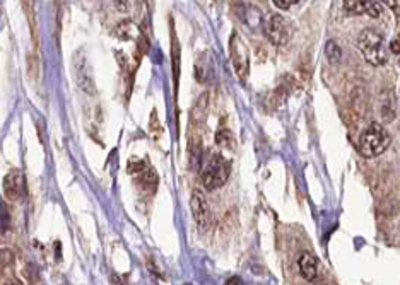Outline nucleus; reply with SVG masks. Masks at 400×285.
<instances>
[{"instance_id":"f3484780","label":"nucleus","mask_w":400,"mask_h":285,"mask_svg":"<svg viewBox=\"0 0 400 285\" xmlns=\"http://www.w3.org/2000/svg\"><path fill=\"white\" fill-rule=\"evenodd\" d=\"M380 2H383L390 9H397V0H380Z\"/></svg>"},{"instance_id":"7ed1b4c3","label":"nucleus","mask_w":400,"mask_h":285,"mask_svg":"<svg viewBox=\"0 0 400 285\" xmlns=\"http://www.w3.org/2000/svg\"><path fill=\"white\" fill-rule=\"evenodd\" d=\"M229 173H231V166L226 161L221 154H212L209 162L205 164L204 171H202L200 181L207 191H214L221 188L229 178Z\"/></svg>"},{"instance_id":"f03ea898","label":"nucleus","mask_w":400,"mask_h":285,"mask_svg":"<svg viewBox=\"0 0 400 285\" xmlns=\"http://www.w3.org/2000/svg\"><path fill=\"white\" fill-rule=\"evenodd\" d=\"M358 48L366 62L373 67H381L387 63V45H385V38L378 31L371 28L363 30L358 38Z\"/></svg>"},{"instance_id":"9b49d317","label":"nucleus","mask_w":400,"mask_h":285,"mask_svg":"<svg viewBox=\"0 0 400 285\" xmlns=\"http://www.w3.org/2000/svg\"><path fill=\"white\" fill-rule=\"evenodd\" d=\"M216 144H218L219 147H222V149H233L234 137H233L231 130L222 127L221 125L218 130V133H216Z\"/></svg>"},{"instance_id":"423d86ee","label":"nucleus","mask_w":400,"mask_h":285,"mask_svg":"<svg viewBox=\"0 0 400 285\" xmlns=\"http://www.w3.org/2000/svg\"><path fill=\"white\" fill-rule=\"evenodd\" d=\"M3 195H6L9 200L17 202L24 197L26 193V181H24V176L21 171H10L9 175L3 178L2 183Z\"/></svg>"},{"instance_id":"f257e3e1","label":"nucleus","mask_w":400,"mask_h":285,"mask_svg":"<svg viewBox=\"0 0 400 285\" xmlns=\"http://www.w3.org/2000/svg\"><path fill=\"white\" fill-rule=\"evenodd\" d=\"M390 142L392 139L387 130L383 128V125L371 124L359 137L358 150L366 159L378 157L390 147Z\"/></svg>"},{"instance_id":"0eeeda50","label":"nucleus","mask_w":400,"mask_h":285,"mask_svg":"<svg viewBox=\"0 0 400 285\" xmlns=\"http://www.w3.org/2000/svg\"><path fill=\"white\" fill-rule=\"evenodd\" d=\"M344 10L351 16L368 14L371 17H378L381 12L380 0H344Z\"/></svg>"},{"instance_id":"9d476101","label":"nucleus","mask_w":400,"mask_h":285,"mask_svg":"<svg viewBox=\"0 0 400 285\" xmlns=\"http://www.w3.org/2000/svg\"><path fill=\"white\" fill-rule=\"evenodd\" d=\"M298 270L305 280H313L318 272V263L312 253H301L298 258Z\"/></svg>"},{"instance_id":"4468645a","label":"nucleus","mask_w":400,"mask_h":285,"mask_svg":"<svg viewBox=\"0 0 400 285\" xmlns=\"http://www.w3.org/2000/svg\"><path fill=\"white\" fill-rule=\"evenodd\" d=\"M115 7L120 12H128L131 10V0H115Z\"/></svg>"},{"instance_id":"6e6552de","label":"nucleus","mask_w":400,"mask_h":285,"mask_svg":"<svg viewBox=\"0 0 400 285\" xmlns=\"http://www.w3.org/2000/svg\"><path fill=\"white\" fill-rule=\"evenodd\" d=\"M74 67H75V77H77L79 86H81L86 92H89V95H95V91H96L95 82H93V75L88 67V62L79 57V59H75Z\"/></svg>"},{"instance_id":"ddd939ff","label":"nucleus","mask_w":400,"mask_h":285,"mask_svg":"<svg viewBox=\"0 0 400 285\" xmlns=\"http://www.w3.org/2000/svg\"><path fill=\"white\" fill-rule=\"evenodd\" d=\"M272 2H274V6L277 7V9L287 10V9H291L294 3H298V0H272Z\"/></svg>"},{"instance_id":"20e7f679","label":"nucleus","mask_w":400,"mask_h":285,"mask_svg":"<svg viewBox=\"0 0 400 285\" xmlns=\"http://www.w3.org/2000/svg\"><path fill=\"white\" fill-rule=\"evenodd\" d=\"M293 30H291V24L287 23L286 17H283L280 14H274L269 17L265 24V36L272 45L276 46H284L289 41Z\"/></svg>"},{"instance_id":"f8f14e48","label":"nucleus","mask_w":400,"mask_h":285,"mask_svg":"<svg viewBox=\"0 0 400 285\" xmlns=\"http://www.w3.org/2000/svg\"><path fill=\"white\" fill-rule=\"evenodd\" d=\"M325 53H327V59H329L332 63L341 62V59H342V50L339 48L337 43L332 41V39H330V41L327 43Z\"/></svg>"},{"instance_id":"1a4fd4ad","label":"nucleus","mask_w":400,"mask_h":285,"mask_svg":"<svg viewBox=\"0 0 400 285\" xmlns=\"http://www.w3.org/2000/svg\"><path fill=\"white\" fill-rule=\"evenodd\" d=\"M233 63H234V70L240 74V77H245V72L248 68V57H247V50L245 46L240 43V38L238 36H233Z\"/></svg>"},{"instance_id":"39448f33","label":"nucleus","mask_w":400,"mask_h":285,"mask_svg":"<svg viewBox=\"0 0 400 285\" xmlns=\"http://www.w3.org/2000/svg\"><path fill=\"white\" fill-rule=\"evenodd\" d=\"M190 210H192L193 221H196L197 227L200 230H205L211 226V210H209L207 200H205L204 193L199 190H196L190 198Z\"/></svg>"},{"instance_id":"dca6fc26","label":"nucleus","mask_w":400,"mask_h":285,"mask_svg":"<svg viewBox=\"0 0 400 285\" xmlns=\"http://www.w3.org/2000/svg\"><path fill=\"white\" fill-rule=\"evenodd\" d=\"M12 259H14V255L10 253L9 250H3L2 251V266L10 265V263H12Z\"/></svg>"},{"instance_id":"2eb2a0df","label":"nucleus","mask_w":400,"mask_h":285,"mask_svg":"<svg viewBox=\"0 0 400 285\" xmlns=\"http://www.w3.org/2000/svg\"><path fill=\"white\" fill-rule=\"evenodd\" d=\"M7 229H9V212H7V207H3L2 204V234H6Z\"/></svg>"}]
</instances>
